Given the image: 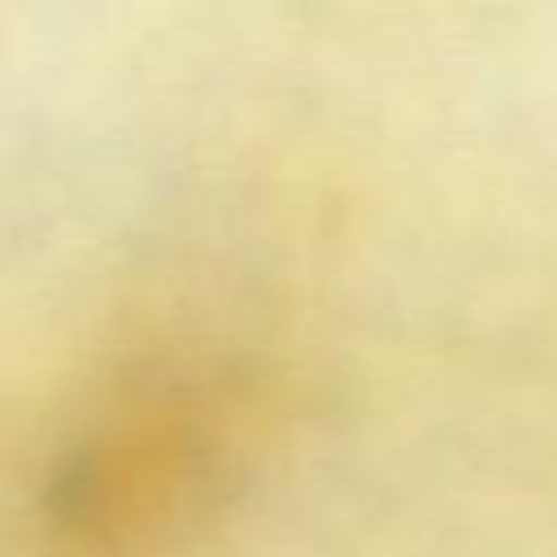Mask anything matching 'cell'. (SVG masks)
Here are the masks:
<instances>
[{"label":"cell","mask_w":557,"mask_h":557,"mask_svg":"<svg viewBox=\"0 0 557 557\" xmlns=\"http://www.w3.org/2000/svg\"><path fill=\"white\" fill-rule=\"evenodd\" d=\"M213 457L218 400L183 379L144 387L83 440L61 479V509L83 535H135L196 492Z\"/></svg>","instance_id":"6da1fadb"}]
</instances>
